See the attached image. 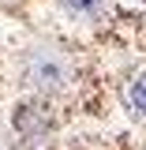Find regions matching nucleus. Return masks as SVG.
<instances>
[{"instance_id": "obj_2", "label": "nucleus", "mask_w": 146, "mask_h": 150, "mask_svg": "<svg viewBox=\"0 0 146 150\" xmlns=\"http://www.w3.org/2000/svg\"><path fill=\"white\" fill-rule=\"evenodd\" d=\"M128 105L139 112V116H146V71H139L128 83Z\"/></svg>"}, {"instance_id": "obj_1", "label": "nucleus", "mask_w": 146, "mask_h": 150, "mask_svg": "<svg viewBox=\"0 0 146 150\" xmlns=\"http://www.w3.org/2000/svg\"><path fill=\"white\" fill-rule=\"evenodd\" d=\"M23 79L26 86H34L45 98H60L75 86V64L68 53L60 49H30L26 64H23Z\"/></svg>"}, {"instance_id": "obj_3", "label": "nucleus", "mask_w": 146, "mask_h": 150, "mask_svg": "<svg viewBox=\"0 0 146 150\" xmlns=\"http://www.w3.org/2000/svg\"><path fill=\"white\" fill-rule=\"evenodd\" d=\"M64 4H68L71 15H83V19H97L109 8V0H64Z\"/></svg>"}]
</instances>
